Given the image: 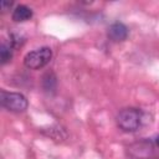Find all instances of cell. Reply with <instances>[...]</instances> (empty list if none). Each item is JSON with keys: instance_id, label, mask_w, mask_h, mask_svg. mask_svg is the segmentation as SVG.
Here are the masks:
<instances>
[{"instance_id": "1", "label": "cell", "mask_w": 159, "mask_h": 159, "mask_svg": "<svg viewBox=\"0 0 159 159\" xmlns=\"http://www.w3.org/2000/svg\"><path fill=\"white\" fill-rule=\"evenodd\" d=\"M117 125L123 132H135L138 130L144 122V112L135 107H127L119 111L117 114Z\"/></svg>"}, {"instance_id": "2", "label": "cell", "mask_w": 159, "mask_h": 159, "mask_svg": "<svg viewBox=\"0 0 159 159\" xmlns=\"http://www.w3.org/2000/svg\"><path fill=\"white\" fill-rule=\"evenodd\" d=\"M52 58V50L47 46L30 51L24 57V65L30 70H39L45 67Z\"/></svg>"}, {"instance_id": "3", "label": "cell", "mask_w": 159, "mask_h": 159, "mask_svg": "<svg viewBox=\"0 0 159 159\" xmlns=\"http://www.w3.org/2000/svg\"><path fill=\"white\" fill-rule=\"evenodd\" d=\"M0 103L4 108L11 112H24L27 109L29 102L22 93L19 92H7L1 89L0 92Z\"/></svg>"}, {"instance_id": "4", "label": "cell", "mask_w": 159, "mask_h": 159, "mask_svg": "<svg viewBox=\"0 0 159 159\" xmlns=\"http://www.w3.org/2000/svg\"><path fill=\"white\" fill-rule=\"evenodd\" d=\"M128 27L123 24V22H113L109 27H108V31H107V36L109 37V40L114 41V42H120V41H124L127 37H128Z\"/></svg>"}, {"instance_id": "5", "label": "cell", "mask_w": 159, "mask_h": 159, "mask_svg": "<svg viewBox=\"0 0 159 159\" xmlns=\"http://www.w3.org/2000/svg\"><path fill=\"white\" fill-rule=\"evenodd\" d=\"M32 15H34V12L29 6L20 4V5L15 6L11 17H12V20L15 22H24V21L30 20L32 17Z\"/></svg>"}, {"instance_id": "6", "label": "cell", "mask_w": 159, "mask_h": 159, "mask_svg": "<svg viewBox=\"0 0 159 159\" xmlns=\"http://www.w3.org/2000/svg\"><path fill=\"white\" fill-rule=\"evenodd\" d=\"M12 50H14V47H12V45L10 42L9 43L5 42V41L1 42V46H0V60H1L2 65H5L6 62H9L11 60Z\"/></svg>"}, {"instance_id": "7", "label": "cell", "mask_w": 159, "mask_h": 159, "mask_svg": "<svg viewBox=\"0 0 159 159\" xmlns=\"http://www.w3.org/2000/svg\"><path fill=\"white\" fill-rule=\"evenodd\" d=\"M11 6H12V1H6V0L1 1V10H2V12H5L6 10H10Z\"/></svg>"}, {"instance_id": "8", "label": "cell", "mask_w": 159, "mask_h": 159, "mask_svg": "<svg viewBox=\"0 0 159 159\" xmlns=\"http://www.w3.org/2000/svg\"><path fill=\"white\" fill-rule=\"evenodd\" d=\"M155 142H157V145H158V147H159V135H158V137H157V140H155Z\"/></svg>"}]
</instances>
